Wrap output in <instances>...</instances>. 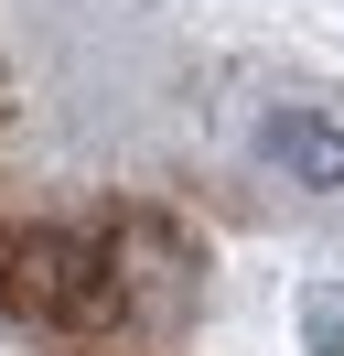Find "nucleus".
I'll list each match as a JSON object with an SVG mask.
<instances>
[{
	"mask_svg": "<svg viewBox=\"0 0 344 356\" xmlns=\"http://www.w3.org/2000/svg\"><path fill=\"white\" fill-rule=\"evenodd\" d=\"M0 302L33 313V324H108L119 313V259L108 238H64V227H33V238H0Z\"/></svg>",
	"mask_w": 344,
	"mask_h": 356,
	"instance_id": "f257e3e1",
	"label": "nucleus"
},
{
	"mask_svg": "<svg viewBox=\"0 0 344 356\" xmlns=\"http://www.w3.org/2000/svg\"><path fill=\"white\" fill-rule=\"evenodd\" d=\"M258 152H269L291 184H312V195H334V184H344V130H334V119H312V108H280L269 130H258Z\"/></svg>",
	"mask_w": 344,
	"mask_h": 356,
	"instance_id": "f03ea898",
	"label": "nucleus"
}]
</instances>
